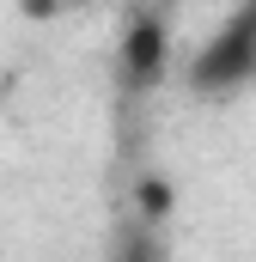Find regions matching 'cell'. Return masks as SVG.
<instances>
[{"mask_svg": "<svg viewBox=\"0 0 256 262\" xmlns=\"http://www.w3.org/2000/svg\"><path fill=\"white\" fill-rule=\"evenodd\" d=\"M250 73H256V0L226 18V31L195 55L189 79L201 85V92H232V85H244Z\"/></svg>", "mask_w": 256, "mask_h": 262, "instance_id": "6da1fadb", "label": "cell"}, {"mask_svg": "<svg viewBox=\"0 0 256 262\" xmlns=\"http://www.w3.org/2000/svg\"><path fill=\"white\" fill-rule=\"evenodd\" d=\"M165 67H171V37H165V25H159V18H134L128 37H122V73H128V85H159Z\"/></svg>", "mask_w": 256, "mask_h": 262, "instance_id": "7a4b0ae2", "label": "cell"}]
</instances>
